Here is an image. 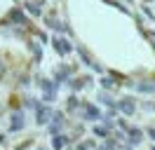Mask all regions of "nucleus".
I'll list each match as a JSON object with an SVG mask.
<instances>
[{
    "mask_svg": "<svg viewBox=\"0 0 155 150\" xmlns=\"http://www.w3.org/2000/svg\"><path fill=\"white\" fill-rule=\"evenodd\" d=\"M35 120H38L40 124H45V122L49 120V110H47V108H38V115H35Z\"/></svg>",
    "mask_w": 155,
    "mask_h": 150,
    "instance_id": "obj_5",
    "label": "nucleus"
},
{
    "mask_svg": "<svg viewBox=\"0 0 155 150\" xmlns=\"http://www.w3.org/2000/svg\"><path fill=\"white\" fill-rule=\"evenodd\" d=\"M94 134H97L99 139H106V136H108V129H106V127H94Z\"/></svg>",
    "mask_w": 155,
    "mask_h": 150,
    "instance_id": "obj_7",
    "label": "nucleus"
},
{
    "mask_svg": "<svg viewBox=\"0 0 155 150\" xmlns=\"http://www.w3.org/2000/svg\"><path fill=\"white\" fill-rule=\"evenodd\" d=\"M92 145H94V143H80V145H78L75 150H89V148H92Z\"/></svg>",
    "mask_w": 155,
    "mask_h": 150,
    "instance_id": "obj_9",
    "label": "nucleus"
},
{
    "mask_svg": "<svg viewBox=\"0 0 155 150\" xmlns=\"http://www.w3.org/2000/svg\"><path fill=\"white\" fill-rule=\"evenodd\" d=\"M66 136H54V139H52V148H54V150H61V148H64V145H66Z\"/></svg>",
    "mask_w": 155,
    "mask_h": 150,
    "instance_id": "obj_4",
    "label": "nucleus"
},
{
    "mask_svg": "<svg viewBox=\"0 0 155 150\" xmlns=\"http://www.w3.org/2000/svg\"><path fill=\"white\" fill-rule=\"evenodd\" d=\"M148 136H150V139L155 141V129H150V131H148Z\"/></svg>",
    "mask_w": 155,
    "mask_h": 150,
    "instance_id": "obj_10",
    "label": "nucleus"
},
{
    "mask_svg": "<svg viewBox=\"0 0 155 150\" xmlns=\"http://www.w3.org/2000/svg\"><path fill=\"white\" fill-rule=\"evenodd\" d=\"M141 139H143L141 129H129V141H132V143H139Z\"/></svg>",
    "mask_w": 155,
    "mask_h": 150,
    "instance_id": "obj_6",
    "label": "nucleus"
},
{
    "mask_svg": "<svg viewBox=\"0 0 155 150\" xmlns=\"http://www.w3.org/2000/svg\"><path fill=\"white\" fill-rule=\"evenodd\" d=\"M150 150H155V145H153V148H150Z\"/></svg>",
    "mask_w": 155,
    "mask_h": 150,
    "instance_id": "obj_12",
    "label": "nucleus"
},
{
    "mask_svg": "<svg viewBox=\"0 0 155 150\" xmlns=\"http://www.w3.org/2000/svg\"><path fill=\"white\" fill-rule=\"evenodd\" d=\"M21 127H24V115H21V112H14V115H12V131L21 129Z\"/></svg>",
    "mask_w": 155,
    "mask_h": 150,
    "instance_id": "obj_2",
    "label": "nucleus"
},
{
    "mask_svg": "<svg viewBox=\"0 0 155 150\" xmlns=\"http://www.w3.org/2000/svg\"><path fill=\"white\" fill-rule=\"evenodd\" d=\"M85 120H99L101 117V112H99V108H94V106H85Z\"/></svg>",
    "mask_w": 155,
    "mask_h": 150,
    "instance_id": "obj_1",
    "label": "nucleus"
},
{
    "mask_svg": "<svg viewBox=\"0 0 155 150\" xmlns=\"http://www.w3.org/2000/svg\"><path fill=\"white\" fill-rule=\"evenodd\" d=\"M113 148H115V143H113V141H106V143H104L99 150H113Z\"/></svg>",
    "mask_w": 155,
    "mask_h": 150,
    "instance_id": "obj_8",
    "label": "nucleus"
},
{
    "mask_svg": "<svg viewBox=\"0 0 155 150\" xmlns=\"http://www.w3.org/2000/svg\"><path fill=\"white\" fill-rule=\"evenodd\" d=\"M2 141H5V139H2V136H0V143H2Z\"/></svg>",
    "mask_w": 155,
    "mask_h": 150,
    "instance_id": "obj_11",
    "label": "nucleus"
},
{
    "mask_svg": "<svg viewBox=\"0 0 155 150\" xmlns=\"http://www.w3.org/2000/svg\"><path fill=\"white\" fill-rule=\"evenodd\" d=\"M117 108H120V110L125 112V115H132V112H134V103L129 101V99H125V101L120 103V106H117Z\"/></svg>",
    "mask_w": 155,
    "mask_h": 150,
    "instance_id": "obj_3",
    "label": "nucleus"
}]
</instances>
